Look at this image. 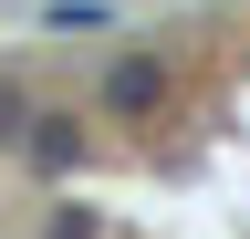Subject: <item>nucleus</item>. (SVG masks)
<instances>
[{
  "mask_svg": "<svg viewBox=\"0 0 250 239\" xmlns=\"http://www.w3.org/2000/svg\"><path fill=\"white\" fill-rule=\"evenodd\" d=\"M11 156H21V177L62 187V177H83V166H94V114H83V104H42V114L21 125Z\"/></svg>",
  "mask_w": 250,
  "mask_h": 239,
  "instance_id": "2",
  "label": "nucleus"
},
{
  "mask_svg": "<svg viewBox=\"0 0 250 239\" xmlns=\"http://www.w3.org/2000/svg\"><path fill=\"white\" fill-rule=\"evenodd\" d=\"M31 239H104V219H94L83 198H52V208H42V229H31Z\"/></svg>",
  "mask_w": 250,
  "mask_h": 239,
  "instance_id": "5",
  "label": "nucleus"
},
{
  "mask_svg": "<svg viewBox=\"0 0 250 239\" xmlns=\"http://www.w3.org/2000/svg\"><path fill=\"white\" fill-rule=\"evenodd\" d=\"M125 0H42V32H115Z\"/></svg>",
  "mask_w": 250,
  "mask_h": 239,
  "instance_id": "3",
  "label": "nucleus"
},
{
  "mask_svg": "<svg viewBox=\"0 0 250 239\" xmlns=\"http://www.w3.org/2000/svg\"><path fill=\"white\" fill-rule=\"evenodd\" d=\"M31 114H42V104H31V73H11V63H0V146H21V125H31Z\"/></svg>",
  "mask_w": 250,
  "mask_h": 239,
  "instance_id": "4",
  "label": "nucleus"
},
{
  "mask_svg": "<svg viewBox=\"0 0 250 239\" xmlns=\"http://www.w3.org/2000/svg\"><path fill=\"white\" fill-rule=\"evenodd\" d=\"M83 114H94V125H125V135L167 125V114H177V42H115L104 63H94Z\"/></svg>",
  "mask_w": 250,
  "mask_h": 239,
  "instance_id": "1",
  "label": "nucleus"
}]
</instances>
